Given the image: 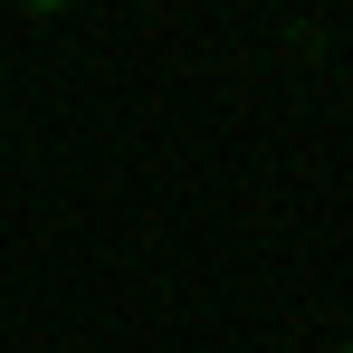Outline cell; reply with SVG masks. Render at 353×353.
Wrapping results in <instances>:
<instances>
[{"label":"cell","mask_w":353,"mask_h":353,"mask_svg":"<svg viewBox=\"0 0 353 353\" xmlns=\"http://www.w3.org/2000/svg\"><path fill=\"white\" fill-rule=\"evenodd\" d=\"M334 353H353V344H334Z\"/></svg>","instance_id":"1"}]
</instances>
